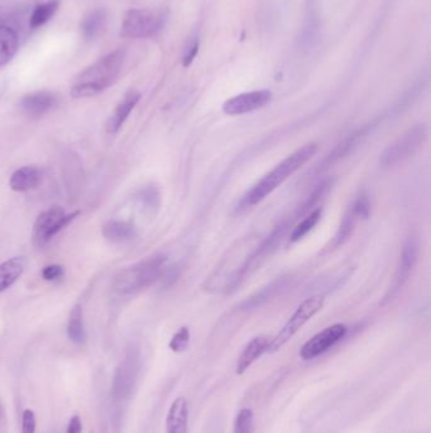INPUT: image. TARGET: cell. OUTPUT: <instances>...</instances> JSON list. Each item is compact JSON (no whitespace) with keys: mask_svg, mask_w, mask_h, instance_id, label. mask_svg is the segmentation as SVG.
<instances>
[{"mask_svg":"<svg viewBox=\"0 0 431 433\" xmlns=\"http://www.w3.org/2000/svg\"><path fill=\"white\" fill-rule=\"evenodd\" d=\"M272 99V93L267 89L254 90L236 95L223 104V112L228 116H242L263 108Z\"/></svg>","mask_w":431,"mask_h":433,"instance_id":"obj_9","label":"cell"},{"mask_svg":"<svg viewBox=\"0 0 431 433\" xmlns=\"http://www.w3.org/2000/svg\"><path fill=\"white\" fill-rule=\"evenodd\" d=\"M165 22L161 13L150 9H130L123 17L121 36L125 38H150L157 35Z\"/></svg>","mask_w":431,"mask_h":433,"instance_id":"obj_6","label":"cell"},{"mask_svg":"<svg viewBox=\"0 0 431 433\" xmlns=\"http://www.w3.org/2000/svg\"><path fill=\"white\" fill-rule=\"evenodd\" d=\"M417 260V244L414 239H410L406 245L403 246V255L400 265L397 269L395 279V289L401 288L405 282L409 279L410 273L415 266Z\"/></svg>","mask_w":431,"mask_h":433,"instance_id":"obj_16","label":"cell"},{"mask_svg":"<svg viewBox=\"0 0 431 433\" xmlns=\"http://www.w3.org/2000/svg\"><path fill=\"white\" fill-rule=\"evenodd\" d=\"M233 433H254V414L251 408H242L238 411Z\"/></svg>","mask_w":431,"mask_h":433,"instance_id":"obj_24","label":"cell"},{"mask_svg":"<svg viewBox=\"0 0 431 433\" xmlns=\"http://www.w3.org/2000/svg\"><path fill=\"white\" fill-rule=\"evenodd\" d=\"M188 403L184 397L176 398L167 411L166 432L187 433Z\"/></svg>","mask_w":431,"mask_h":433,"instance_id":"obj_12","label":"cell"},{"mask_svg":"<svg viewBox=\"0 0 431 433\" xmlns=\"http://www.w3.org/2000/svg\"><path fill=\"white\" fill-rule=\"evenodd\" d=\"M369 213V202L366 196H362L357 202L354 203L352 210L348 212V214L344 216L343 222L339 226V231L335 235L334 245L340 246L346 242L351 235H352L354 224L357 222V218L360 216H367Z\"/></svg>","mask_w":431,"mask_h":433,"instance_id":"obj_11","label":"cell"},{"mask_svg":"<svg viewBox=\"0 0 431 433\" xmlns=\"http://www.w3.org/2000/svg\"><path fill=\"white\" fill-rule=\"evenodd\" d=\"M197 51H199V42H197V41H194L193 44H190L187 46L185 55H184V60H182L185 67H188V66L193 64L194 58H196V55H197Z\"/></svg>","mask_w":431,"mask_h":433,"instance_id":"obj_28","label":"cell"},{"mask_svg":"<svg viewBox=\"0 0 431 433\" xmlns=\"http://www.w3.org/2000/svg\"><path fill=\"white\" fill-rule=\"evenodd\" d=\"M58 95L51 92H36L26 95L21 101V108L29 117H41L58 105Z\"/></svg>","mask_w":431,"mask_h":433,"instance_id":"obj_10","label":"cell"},{"mask_svg":"<svg viewBox=\"0 0 431 433\" xmlns=\"http://www.w3.org/2000/svg\"><path fill=\"white\" fill-rule=\"evenodd\" d=\"M42 173L36 167H24L18 169L13 173L9 180V185L15 192H27L30 189L36 188L41 182Z\"/></svg>","mask_w":431,"mask_h":433,"instance_id":"obj_15","label":"cell"},{"mask_svg":"<svg viewBox=\"0 0 431 433\" xmlns=\"http://www.w3.org/2000/svg\"><path fill=\"white\" fill-rule=\"evenodd\" d=\"M320 216H322V210L320 208H317L313 213H310L309 216H306L301 223L296 226L295 230L291 233V241L297 242V241L304 239L317 226V222L320 221Z\"/></svg>","mask_w":431,"mask_h":433,"instance_id":"obj_23","label":"cell"},{"mask_svg":"<svg viewBox=\"0 0 431 433\" xmlns=\"http://www.w3.org/2000/svg\"><path fill=\"white\" fill-rule=\"evenodd\" d=\"M18 50V36L15 31L6 26H0V67L7 65L15 58Z\"/></svg>","mask_w":431,"mask_h":433,"instance_id":"obj_19","label":"cell"},{"mask_svg":"<svg viewBox=\"0 0 431 433\" xmlns=\"http://www.w3.org/2000/svg\"><path fill=\"white\" fill-rule=\"evenodd\" d=\"M104 24H105V12L100 10V9L91 12L90 15L85 17V19L82 21V24H81V31H82L84 38L87 41L95 40L96 37L100 35L101 31L104 28Z\"/></svg>","mask_w":431,"mask_h":433,"instance_id":"obj_20","label":"cell"},{"mask_svg":"<svg viewBox=\"0 0 431 433\" xmlns=\"http://www.w3.org/2000/svg\"><path fill=\"white\" fill-rule=\"evenodd\" d=\"M67 334L72 342L81 345L85 342L87 334L84 328V319H82V311L80 305H75L72 308L69 323H67Z\"/></svg>","mask_w":431,"mask_h":433,"instance_id":"obj_21","label":"cell"},{"mask_svg":"<svg viewBox=\"0 0 431 433\" xmlns=\"http://www.w3.org/2000/svg\"><path fill=\"white\" fill-rule=\"evenodd\" d=\"M125 53L123 50L110 52L87 67L75 78L71 87V96L76 99L90 98L108 89L119 76L124 64Z\"/></svg>","mask_w":431,"mask_h":433,"instance_id":"obj_1","label":"cell"},{"mask_svg":"<svg viewBox=\"0 0 431 433\" xmlns=\"http://www.w3.org/2000/svg\"><path fill=\"white\" fill-rule=\"evenodd\" d=\"M268 345L270 339L267 336H258L249 341L238 359L236 368L238 375H243L245 371L251 368L254 361L258 360L262 355L267 353Z\"/></svg>","mask_w":431,"mask_h":433,"instance_id":"obj_13","label":"cell"},{"mask_svg":"<svg viewBox=\"0 0 431 433\" xmlns=\"http://www.w3.org/2000/svg\"><path fill=\"white\" fill-rule=\"evenodd\" d=\"M324 307L323 296H313L302 302L295 313L290 317L286 325L282 327L280 332L277 333L272 341H270L267 353H276L281 347L285 346L290 339L295 336L296 333L301 330L304 325L309 322L311 318L317 314V312Z\"/></svg>","mask_w":431,"mask_h":433,"instance_id":"obj_5","label":"cell"},{"mask_svg":"<svg viewBox=\"0 0 431 433\" xmlns=\"http://www.w3.org/2000/svg\"><path fill=\"white\" fill-rule=\"evenodd\" d=\"M165 262L164 256H155L123 270L115 280V289L122 294H134L151 287L164 274Z\"/></svg>","mask_w":431,"mask_h":433,"instance_id":"obj_3","label":"cell"},{"mask_svg":"<svg viewBox=\"0 0 431 433\" xmlns=\"http://www.w3.org/2000/svg\"><path fill=\"white\" fill-rule=\"evenodd\" d=\"M36 416L35 411L26 409L22 416V432L36 433Z\"/></svg>","mask_w":431,"mask_h":433,"instance_id":"obj_26","label":"cell"},{"mask_svg":"<svg viewBox=\"0 0 431 433\" xmlns=\"http://www.w3.org/2000/svg\"><path fill=\"white\" fill-rule=\"evenodd\" d=\"M26 260L23 257H13L0 265V293L13 285L23 274Z\"/></svg>","mask_w":431,"mask_h":433,"instance_id":"obj_17","label":"cell"},{"mask_svg":"<svg viewBox=\"0 0 431 433\" xmlns=\"http://www.w3.org/2000/svg\"><path fill=\"white\" fill-rule=\"evenodd\" d=\"M317 144L311 142L292 152L245 195L242 205L248 208L266 199L267 196L279 188L281 184H283L290 176H292L299 169H301L317 153Z\"/></svg>","mask_w":431,"mask_h":433,"instance_id":"obj_2","label":"cell"},{"mask_svg":"<svg viewBox=\"0 0 431 433\" xmlns=\"http://www.w3.org/2000/svg\"><path fill=\"white\" fill-rule=\"evenodd\" d=\"M67 433H82V422L79 416H73L69 421Z\"/></svg>","mask_w":431,"mask_h":433,"instance_id":"obj_29","label":"cell"},{"mask_svg":"<svg viewBox=\"0 0 431 433\" xmlns=\"http://www.w3.org/2000/svg\"><path fill=\"white\" fill-rule=\"evenodd\" d=\"M103 235L112 242H125L133 239L134 227L125 221H109L103 226Z\"/></svg>","mask_w":431,"mask_h":433,"instance_id":"obj_18","label":"cell"},{"mask_svg":"<svg viewBox=\"0 0 431 433\" xmlns=\"http://www.w3.org/2000/svg\"><path fill=\"white\" fill-rule=\"evenodd\" d=\"M79 214V210L70 214H65V210L58 205L44 210V213L38 216L35 223L33 230L35 242L38 246L46 245L53 236H56L58 232L66 228Z\"/></svg>","mask_w":431,"mask_h":433,"instance_id":"obj_7","label":"cell"},{"mask_svg":"<svg viewBox=\"0 0 431 433\" xmlns=\"http://www.w3.org/2000/svg\"><path fill=\"white\" fill-rule=\"evenodd\" d=\"M60 6L58 0H51L44 4L37 6L36 9L33 10V15L30 17V28H39L41 26H44L50 21L53 15L56 13V10Z\"/></svg>","mask_w":431,"mask_h":433,"instance_id":"obj_22","label":"cell"},{"mask_svg":"<svg viewBox=\"0 0 431 433\" xmlns=\"http://www.w3.org/2000/svg\"><path fill=\"white\" fill-rule=\"evenodd\" d=\"M188 343H190V330L187 327H182L173 334V339L170 341V348L173 353L180 354L186 351Z\"/></svg>","mask_w":431,"mask_h":433,"instance_id":"obj_25","label":"cell"},{"mask_svg":"<svg viewBox=\"0 0 431 433\" xmlns=\"http://www.w3.org/2000/svg\"><path fill=\"white\" fill-rule=\"evenodd\" d=\"M64 275V267L61 265H49L42 270V278L44 280H58Z\"/></svg>","mask_w":431,"mask_h":433,"instance_id":"obj_27","label":"cell"},{"mask_svg":"<svg viewBox=\"0 0 431 433\" xmlns=\"http://www.w3.org/2000/svg\"><path fill=\"white\" fill-rule=\"evenodd\" d=\"M348 332L346 325L343 323L326 327L323 331L317 333L301 347L300 356L302 360L309 361L317 359V356L326 353L331 350V347L335 346L339 341L344 339L345 334Z\"/></svg>","mask_w":431,"mask_h":433,"instance_id":"obj_8","label":"cell"},{"mask_svg":"<svg viewBox=\"0 0 431 433\" xmlns=\"http://www.w3.org/2000/svg\"><path fill=\"white\" fill-rule=\"evenodd\" d=\"M428 138V127L425 124H417L403 133L381 155L380 164L383 167H392L403 162L415 155Z\"/></svg>","mask_w":431,"mask_h":433,"instance_id":"obj_4","label":"cell"},{"mask_svg":"<svg viewBox=\"0 0 431 433\" xmlns=\"http://www.w3.org/2000/svg\"><path fill=\"white\" fill-rule=\"evenodd\" d=\"M139 99H141V94L134 90H132L128 94H125L121 103L116 105L113 114L109 118L108 123H107V132L108 133H115L122 128L123 124L130 117L132 110L136 108Z\"/></svg>","mask_w":431,"mask_h":433,"instance_id":"obj_14","label":"cell"}]
</instances>
